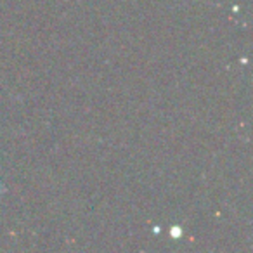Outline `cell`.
<instances>
[{"instance_id": "cell-1", "label": "cell", "mask_w": 253, "mask_h": 253, "mask_svg": "<svg viewBox=\"0 0 253 253\" xmlns=\"http://www.w3.org/2000/svg\"><path fill=\"white\" fill-rule=\"evenodd\" d=\"M4 184H2V180H0V196H2V194H4Z\"/></svg>"}]
</instances>
